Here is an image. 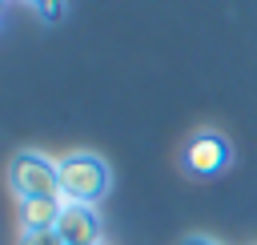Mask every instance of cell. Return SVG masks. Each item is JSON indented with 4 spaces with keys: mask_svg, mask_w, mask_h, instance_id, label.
Wrapping results in <instances>:
<instances>
[{
    "mask_svg": "<svg viewBox=\"0 0 257 245\" xmlns=\"http://www.w3.org/2000/svg\"><path fill=\"white\" fill-rule=\"evenodd\" d=\"M56 233H60L64 245H100V217H96V205H72V209H64Z\"/></svg>",
    "mask_w": 257,
    "mask_h": 245,
    "instance_id": "cell-4",
    "label": "cell"
},
{
    "mask_svg": "<svg viewBox=\"0 0 257 245\" xmlns=\"http://www.w3.org/2000/svg\"><path fill=\"white\" fill-rule=\"evenodd\" d=\"M36 12H44V16H64L68 8H64V4H36Z\"/></svg>",
    "mask_w": 257,
    "mask_h": 245,
    "instance_id": "cell-7",
    "label": "cell"
},
{
    "mask_svg": "<svg viewBox=\"0 0 257 245\" xmlns=\"http://www.w3.org/2000/svg\"><path fill=\"white\" fill-rule=\"evenodd\" d=\"M8 185L20 201H32V197H56L60 193V173H56V161L44 157V153H20L12 157L8 165Z\"/></svg>",
    "mask_w": 257,
    "mask_h": 245,
    "instance_id": "cell-2",
    "label": "cell"
},
{
    "mask_svg": "<svg viewBox=\"0 0 257 245\" xmlns=\"http://www.w3.org/2000/svg\"><path fill=\"white\" fill-rule=\"evenodd\" d=\"M20 245H64V241L52 229V233H20Z\"/></svg>",
    "mask_w": 257,
    "mask_h": 245,
    "instance_id": "cell-6",
    "label": "cell"
},
{
    "mask_svg": "<svg viewBox=\"0 0 257 245\" xmlns=\"http://www.w3.org/2000/svg\"><path fill=\"white\" fill-rule=\"evenodd\" d=\"M185 165H189L193 173H201V177L221 173V169L229 165V141L217 137V133H201V137H193L189 149H185Z\"/></svg>",
    "mask_w": 257,
    "mask_h": 245,
    "instance_id": "cell-3",
    "label": "cell"
},
{
    "mask_svg": "<svg viewBox=\"0 0 257 245\" xmlns=\"http://www.w3.org/2000/svg\"><path fill=\"white\" fill-rule=\"evenodd\" d=\"M181 245H217V241H209V237H185Z\"/></svg>",
    "mask_w": 257,
    "mask_h": 245,
    "instance_id": "cell-8",
    "label": "cell"
},
{
    "mask_svg": "<svg viewBox=\"0 0 257 245\" xmlns=\"http://www.w3.org/2000/svg\"><path fill=\"white\" fill-rule=\"evenodd\" d=\"M64 217V205L56 197H32L20 201V233H52Z\"/></svg>",
    "mask_w": 257,
    "mask_h": 245,
    "instance_id": "cell-5",
    "label": "cell"
},
{
    "mask_svg": "<svg viewBox=\"0 0 257 245\" xmlns=\"http://www.w3.org/2000/svg\"><path fill=\"white\" fill-rule=\"evenodd\" d=\"M56 173H60V197H68L72 205H96L108 185H112V173L100 157L92 153H68L56 161Z\"/></svg>",
    "mask_w": 257,
    "mask_h": 245,
    "instance_id": "cell-1",
    "label": "cell"
}]
</instances>
